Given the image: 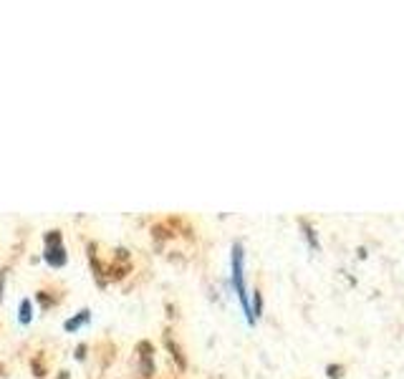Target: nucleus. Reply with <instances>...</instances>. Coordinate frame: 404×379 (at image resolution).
I'll use <instances>...</instances> for the list:
<instances>
[{
	"label": "nucleus",
	"instance_id": "nucleus-2",
	"mask_svg": "<svg viewBox=\"0 0 404 379\" xmlns=\"http://www.w3.org/2000/svg\"><path fill=\"white\" fill-rule=\"evenodd\" d=\"M43 260L53 268H64L68 260L66 248H64V240H61V232L59 230H48L46 232V250H43Z\"/></svg>",
	"mask_w": 404,
	"mask_h": 379
},
{
	"label": "nucleus",
	"instance_id": "nucleus-10",
	"mask_svg": "<svg viewBox=\"0 0 404 379\" xmlns=\"http://www.w3.org/2000/svg\"><path fill=\"white\" fill-rule=\"evenodd\" d=\"M83 352H86V346H83V344H81V346H78V349H76V359H83V357H86V354H83Z\"/></svg>",
	"mask_w": 404,
	"mask_h": 379
},
{
	"label": "nucleus",
	"instance_id": "nucleus-9",
	"mask_svg": "<svg viewBox=\"0 0 404 379\" xmlns=\"http://www.w3.org/2000/svg\"><path fill=\"white\" fill-rule=\"evenodd\" d=\"M5 278H8V271H0V301H3V291H5Z\"/></svg>",
	"mask_w": 404,
	"mask_h": 379
},
{
	"label": "nucleus",
	"instance_id": "nucleus-4",
	"mask_svg": "<svg viewBox=\"0 0 404 379\" xmlns=\"http://www.w3.org/2000/svg\"><path fill=\"white\" fill-rule=\"evenodd\" d=\"M301 230H303V238H306L308 248H311V250H319V248H321V243H319V232H316V227L311 225V223H306V220H301Z\"/></svg>",
	"mask_w": 404,
	"mask_h": 379
},
{
	"label": "nucleus",
	"instance_id": "nucleus-5",
	"mask_svg": "<svg viewBox=\"0 0 404 379\" xmlns=\"http://www.w3.org/2000/svg\"><path fill=\"white\" fill-rule=\"evenodd\" d=\"M18 321H20L23 326H28V324L33 321V301H31V299H23V301H20V308H18Z\"/></svg>",
	"mask_w": 404,
	"mask_h": 379
},
{
	"label": "nucleus",
	"instance_id": "nucleus-8",
	"mask_svg": "<svg viewBox=\"0 0 404 379\" xmlns=\"http://www.w3.org/2000/svg\"><path fill=\"white\" fill-rule=\"evenodd\" d=\"M341 372H343V367H341V364H329V367H326L329 379H341Z\"/></svg>",
	"mask_w": 404,
	"mask_h": 379
},
{
	"label": "nucleus",
	"instance_id": "nucleus-7",
	"mask_svg": "<svg viewBox=\"0 0 404 379\" xmlns=\"http://www.w3.org/2000/svg\"><path fill=\"white\" fill-rule=\"evenodd\" d=\"M141 349H144V354H141V364H139V369H141V374H144V377H152L154 367H152V357L147 354V344H141Z\"/></svg>",
	"mask_w": 404,
	"mask_h": 379
},
{
	"label": "nucleus",
	"instance_id": "nucleus-6",
	"mask_svg": "<svg viewBox=\"0 0 404 379\" xmlns=\"http://www.w3.org/2000/svg\"><path fill=\"white\" fill-rule=\"evenodd\" d=\"M250 316H253V324L263 316V296H261V291L255 288L253 291V296H250Z\"/></svg>",
	"mask_w": 404,
	"mask_h": 379
},
{
	"label": "nucleus",
	"instance_id": "nucleus-3",
	"mask_svg": "<svg viewBox=\"0 0 404 379\" xmlns=\"http://www.w3.org/2000/svg\"><path fill=\"white\" fill-rule=\"evenodd\" d=\"M89 321H91V311H89V308H81L76 316H71V318L64 321V329H66V331H78V329L86 326Z\"/></svg>",
	"mask_w": 404,
	"mask_h": 379
},
{
	"label": "nucleus",
	"instance_id": "nucleus-1",
	"mask_svg": "<svg viewBox=\"0 0 404 379\" xmlns=\"http://www.w3.org/2000/svg\"><path fill=\"white\" fill-rule=\"evenodd\" d=\"M230 278H233V288L238 294V301L243 306V313H245L248 324H253L250 296H248V288H245V250H243V243H233V250H230Z\"/></svg>",
	"mask_w": 404,
	"mask_h": 379
}]
</instances>
